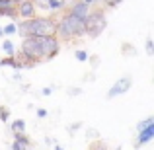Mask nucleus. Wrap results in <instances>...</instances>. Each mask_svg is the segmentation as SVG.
<instances>
[{"instance_id":"nucleus-1","label":"nucleus","mask_w":154,"mask_h":150,"mask_svg":"<svg viewBox=\"0 0 154 150\" xmlns=\"http://www.w3.org/2000/svg\"><path fill=\"white\" fill-rule=\"evenodd\" d=\"M20 31L23 37H55L57 22L53 18H31L27 22H22Z\"/></svg>"},{"instance_id":"nucleus-2","label":"nucleus","mask_w":154,"mask_h":150,"mask_svg":"<svg viewBox=\"0 0 154 150\" xmlns=\"http://www.w3.org/2000/svg\"><path fill=\"white\" fill-rule=\"evenodd\" d=\"M57 33L63 39H72L84 33V20L74 18L72 14H66L59 23H57Z\"/></svg>"},{"instance_id":"nucleus-3","label":"nucleus","mask_w":154,"mask_h":150,"mask_svg":"<svg viewBox=\"0 0 154 150\" xmlns=\"http://www.w3.org/2000/svg\"><path fill=\"white\" fill-rule=\"evenodd\" d=\"M105 26H107L105 14L102 10H94L92 14L86 16V20H84V33H88L92 39H94V37H98V35H102Z\"/></svg>"},{"instance_id":"nucleus-4","label":"nucleus","mask_w":154,"mask_h":150,"mask_svg":"<svg viewBox=\"0 0 154 150\" xmlns=\"http://www.w3.org/2000/svg\"><path fill=\"white\" fill-rule=\"evenodd\" d=\"M129 88H131V78H129V76H125V78L117 80V82L111 86V90L107 92V98L111 99V98H117V96L127 94V92H129Z\"/></svg>"},{"instance_id":"nucleus-5","label":"nucleus","mask_w":154,"mask_h":150,"mask_svg":"<svg viewBox=\"0 0 154 150\" xmlns=\"http://www.w3.org/2000/svg\"><path fill=\"white\" fill-rule=\"evenodd\" d=\"M152 139H154V123L146 125L144 129H140V131H139V136H137V146H143V144L150 142Z\"/></svg>"},{"instance_id":"nucleus-6","label":"nucleus","mask_w":154,"mask_h":150,"mask_svg":"<svg viewBox=\"0 0 154 150\" xmlns=\"http://www.w3.org/2000/svg\"><path fill=\"white\" fill-rule=\"evenodd\" d=\"M68 14H72L74 18H78V20H86V16L90 14V6L84 4V2H76V4H72V8H70Z\"/></svg>"},{"instance_id":"nucleus-7","label":"nucleus","mask_w":154,"mask_h":150,"mask_svg":"<svg viewBox=\"0 0 154 150\" xmlns=\"http://www.w3.org/2000/svg\"><path fill=\"white\" fill-rule=\"evenodd\" d=\"M18 14L22 16V18H26V20H31V18H33V14H35L33 2H31V0H23V2L18 6Z\"/></svg>"},{"instance_id":"nucleus-8","label":"nucleus","mask_w":154,"mask_h":150,"mask_svg":"<svg viewBox=\"0 0 154 150\" xmlns=\"http://www.w3.org/2000/svg\"><path fill=\"white\" fill-rule=\"evenodd\" d=\"M29 139L26 135H16L14 142H12V150H29Z\"/></svg>"},{"instance_id":"nucleus-9","label":"nucleus","mask_w":154,"mask_h":150,"mask_svg":"<svg viewBox=\"0 0 154 150\" xmlns=\"http://www.w3.org/2000/svg\"><path fill=\"white\" fill-rule=\"evenodd\" d=\"M0 64H2V66H12V68H16V70H20V68H22V63H20L18 59H14V57L2 59V60H0Z\"/></svg>"},{"instance_id":"nucleus-10","label":"nucleus","mask_w":154,"mask_h":150,"mask_svg":"<svg viewBox=\"0 0 154 150\" xmlns=\"http://www.w3.org/2000/svg\"><path fill=\"white\" fill-rule=\"evenodd\" d=\"M12 131H14V135H23V131H26V121L16 119L14 123H12Z\"/></svg>"},{"instance_id":"nucleus-11","label":"nucleus","mask_w":154,"mask_h":150,"mask_svg":"<svg viewBox=\"0 0 154 150\" xmlns=\"http://www.w3.org/2000/svg\"><path fill=\"white\" fill-rule=\"evenodd\" d=\"M2 49L8 53V57H14V53H16V45H14L12 41H8V39H6V41L2 43Z\"/></svg>"},{"instance_id":"nucleus-12","label":"nucleus","mask_w":154,"mask_h":150,"mask_svg":"<svg viewBox=\"0 0 154 150\" xmlns=\"http://www.w3.org/2000/svg\"><path fill=\"white\" fill-rule=\"evenodd\" d=\"M2 31H4V35H12V33H16V31H18V26H16V23H8Z\"/></svg>"},{"instance_id":"nucleus-13","label":"nucleus","mask_w":154,"mask_h":150,"mask_svg":"<svg viewBox=\"0 0 154 150\" xmlns=\"http://www.w3.org/2000/svg\"><path fill=\"white\" fill-rule=\"evenodd\" d=\"M31 2H33V6L37 4V6L43 8V10H47V8H49V0H31Z\"/></svg>"},{"instance_id":"nucleus-14","label":"nucleus","mask_w":154,"mask_h":150,"mask_svg":"<svg viewBox=\"0 0 154 150\" xmlns=\"http://www.w3.org/2000/svg\"><path fill=\"white\" fill-rule=\"evenodd\" d=\"M150 123H154V119H152V117H148V119L140 121V123L137 125V131H140V129H144V127H146V125H150Z\"/></svg>"},{"instance_id":"nucleus-15","label":"nucleus","mask_w":154,"mask_h":150,"mask_svg":"<svg viewBox=\"0 0 154 150\" xmlns=\"http://www.w3.org/2000/svg\"><path fill=\"white\" fill-rule=\"evenodd\" d=\"M146 55H154V45H152V39H146Z\"/></svg>"},{"instance_id":"nucleus-16","label":"nucleus","mask_w":154,"mask_h":150,"mask_svg":"<svg viewBox=\"0 0 154 150\" xmlns=\"http://www.w3.org/2000/svg\"><path fill=\"white\" fill-rule=\"evenodd\" d=\"M76 59H78L80 63H84V60H88V55H86V51H76Z\"/></svg>"},{"instance_id":"nucleus-17","label":"nucleus","mask_w":154,"mask_h":150,"mask_svg":"<svg viewBox=\"0 0 154 150\" xmlns=\"http://www.w3.org/2000/svg\"><path fill=\"white\" fill-rule=\"evenodd\" d=\"M8 115H10V113H8V109L6 107H0V119H2V121H8Z\"/></svg>"},{"instance_id":"nucleus-18","label":"nucleus","mask_w":154,"mask_h":150,"mask_svg":"<svg viewBox=\"0 0 154 150\" xmlns=\"http://www.w3.org/2000/svg\"><path fill=\"white\" fill-rule=\"evenodd\" d=\"M90 150H107V146H105V144H102V142H98V144H92Z\"/></svg>"},{"instance_id":"nucleus-19","label":"nucleus","mask_w":154,"mask_h":150,"mask_svg":"<svg viewBox=\"0 0 154 150\" xmlns=\"http://www.w3.org/2000/svg\"><path fill=\"white\" fill-rule=\"evenodd\" d=\"M68 129H70L68 133H70V135H74V131H76V129H80V123H76V125H70Z\"/></svg>"},{"instance_id":"nucleus-20","label":"nucleus","mask_w":154,"mask_h":150,"mask_svg":"<svg viewBox=\"0 0 154 150\" xmlns=\"http://www.w3.org/2000/svg\"><path fill=\"white\" fill-rule=\"evenodd\" d=\"M37 117H47V109H37Z\"/></svg>"},{"instance_id":"nucleus-21","label":"nucleus","mask_w":154,"mask_h":150,"mask_svg":"<svg viewBox=\"0 0 154 150\" xmlns=\"http://www.w3.org/2000/svg\"><path fill=\"white\" fill-rule=\"evenodd\" d=\"M107 2V6H117L119 2H123V0H105Z\"/></svg>"},{"instance_id":"nucleus-22","label":"nucleus","mask_w":154,"mask_h":150,"mask_svg":"<svg viewBox=\"0 0 154 150\" xmlns=\"http://www.w3.org/2000/svg\"><path fill=\"white\" fill-rule=\"evenodd\" d=\"M80 92H82L80 88H70V90H68V94H72V96H74V94H80Z\"/></svg>"},{"instance_id":"nucleus-23","label":"nucleus","mask_w":154,"mask_h":150,"mask_svg":"<svg viewBox=\"0 0 154 150\" xmlns=\"http://www.w3.org/2000/svg\"><path fill=\"white\" fill-rule=\"evenodd\" d=\"M51 92H53V90H51V88H43V96H49V94H51Z\"/></svg>"},{"instance_id":"nucleus-24","label":"nucleus","mask_w":154,"mask_h":150,"mask_svg":"<svg viewBox=\"0 0 154 150\" xmlns=\"http://www.w3.org/2000/svg\"><path fill=\"white\" fill-rule=\"evenodd\" d=\"M94 2H98V0H84V4H88V6H90V4H94Z\"/></svg>"},{"instance_id":"nucleus-25","label":"nucleus","mask_w":154,"mask_h":150,"mask_svg":"<svg viewBox=\"0 0 154 150\" xmlns=\"http://www.w3.org/2000/svg\"><path fill=\"white\" fill-rule=\"evenodd\" d=\"M55 150H64L63 146H59V144H57V146H55Z\"/></svg>"},{"instance_id":"nucleus-26","label":"nucleus","mask_w":154,"mask_h":150,"mask_svg":"<svg viewBox=\"0 0 154 150\" xmlns=\"http://www.w3.org/2000/svg\"><path fill=\"white\" fill-rule=\"evenodd\" d=\"M2 35H4V31H2V27H0V37H2Z\"/></svg>"}]
</instances>
